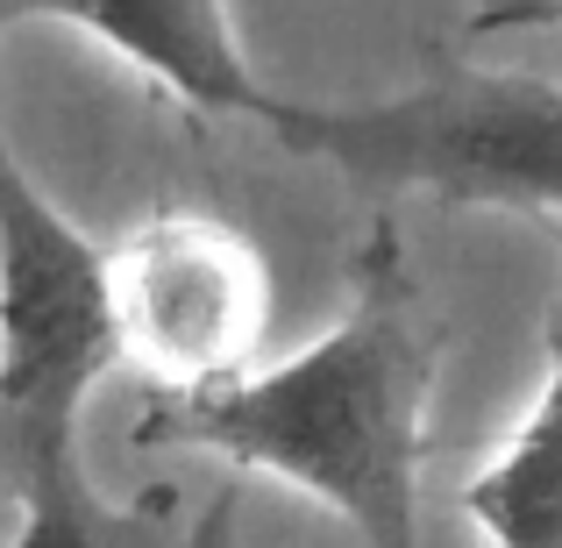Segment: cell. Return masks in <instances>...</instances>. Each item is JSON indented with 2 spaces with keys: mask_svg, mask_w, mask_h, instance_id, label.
Masks as SVG:
<instances>
[{
  "mask_svg": "<svg viewBox=\"0 0 562 548\" xmlns=\"http://www.w3.org/2000/svg\"><path fill=\"white\" fill-rule=\"evenodd\" d=\"M0 499H14V541L8 548H179V492H143V499H108L93 463L57 456V463L14 478Z\"/></svg>",
  "mask_w": 562,
  "mask_h": 548,
  "instance_id": "obj_7",
  "label": "cell"
},
{
  "mask_svg": "<svg viewBox=\"0 0 562 548\" xmlns=\"http://www.w3.org/2000/svg\"><path fill=\"white\" fill-rule=\"evenodd\" d=\"M463 513L492 548H562V314L549 321V378L513 441L463 484Z\"/></svg>",
  "mask_w": 562,
  "mask_h": 548,
  "instance_id": "obj_6",
  "label": "cell"
},
{
  "mask_svg": "<svg viewBox=\"0 0 562 548\" xmlns=\"http://www.w3.org/2000/svg\"><path fill=\"white\" fill-rule=\"evenodd\" d=\"M263 128L371 200L562 221V86L535 71H441L392 100L278 93Z\"/></svg>",
  "mask_w": 562,
  "mask_h": 548,
  "instance_id": "obj_2",
  "label": "cell"
},
{
  "mask_svg": "<svg viewBox=\"0 0 562 548\" xmlns=\"http://www.w3.org/2000/svg\"><path fill=\"white\" fill-rule=\"evenodd\" d=\"M57 22L86 29L114 57L157 79L192 114H228V122H271L278 93L249 65L243 36L228 22V0H65Z\"/></svg>",
  "mask_w": 562,
  "mask_h": 548,
  "instance_id": "obj_5",
  "label": "cell"
},
{
  "mask_svg": "<svg viewBox=\"0 0 562 548\" xmlns=\"http://www.w3.org/2000/svg\"><path fill=\"white\" fill-rule=\"evenodd\" d=\"M435 335L392 221L349 271V306L328 335L206 392H157L136 449H186L278 478L357 527L363 548H420V456Z\"/></svg>",
  "mask_w": 562,
  "mask_h": 548,
  "instance_id": "obj_1",
  "label": "cell"
},
{
  "mask_svg": "<svg viewBox=\"0 0 562 548\" xmlns=\"http://www.w3.org/2000/svg\"><path fill=\"white\" fill-rule=\"evenodd\" d=\"M555 235H562V221H555Z\"/></svg>",
  "mask_w": 562,
  "mask_h": 548,
  "instance_id": "obj_10",
  "label": "cell"
},
{
  "mask_svg": "<svg viewBox=\"0 0 562 548\" xmlns=\"http://www.w3.org/2000/svg\"><path fill=\"white\" fill-rule=\"evenodd\" d=\"M235 513H243V492H235V484H221V492L200 506V521L186 527L179 548H235Z\"/></svg>",
  "mask_w": 562,
  "mask_h": 548,
  "instance_id": "obj_8",
  "label": "cell"
},
{
  "mask_svg": "<svg viewBox=\"0 0 562 548\" xmlns=\"http://www.w3.org/2000/svg\"><path fill=\"white\" fill-rule=\"evenodd\" d=\"M100 249L0 128V492L86 449V399L114 370Z\"/></svg>",
  "mask_w": 562,
  "mask_h": 548,
  "instance_id": "obj_3",
  "label": "cell"
},
{
  "mask_svg": "<svg viewBox=\"0 0 562 548\" xmlns=\"http://www.w3.org/2000/svg\"><path fill=\"white\" fill-rule=\"evenodd\" d=\"M57 8H65V0H0V43H8V29L36 22V14H50V22H57Z\"/></svg>",
  "mask_w": 562,
  "mask_h": 548,
  "instance_id": "obj_9",
  "label": "cell"
},
{
  "mask_svg": "<svg viewBox=\"0 0 562 548\" xmlns=\"http://www.w3.org/2000/svg\"><path fill=\"white\" fill-rule=\"evenodd\" d=\"M108 264L114 364L143 370L150 392H206L257 370L271 335V271L243 228L214 214H150Z\"/></svg>",
  "mask_w": 562,
  "mask_h": 548,
  "instance_id": "obj_4",
  "label": "cell"
}]
</instances>
